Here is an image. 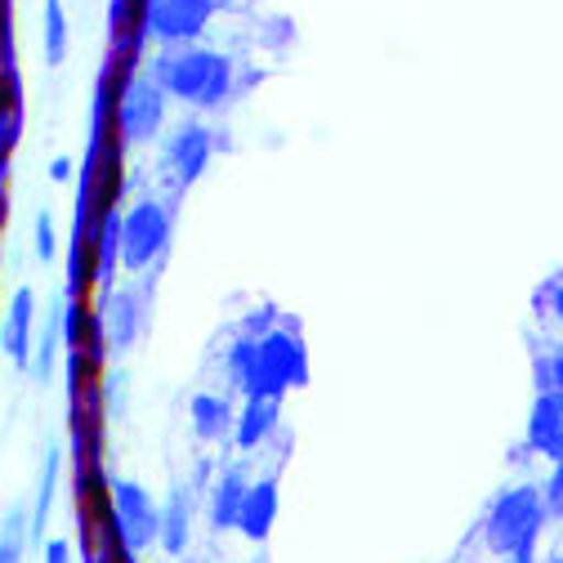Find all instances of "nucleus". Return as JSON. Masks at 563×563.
Instances as JSON below:
<instances>
[{
	"label": "nucleus",
	"mask_w": 563,
	"mask_h": 563,
	"mask_svg": "<svg viewBox=\"0 0 563 563\" xmlns=\"http://www.w3.org/2000/svg\"><path fill=\"white\" fill-rule=\"evenodd\" d=\"M523 452H532V456H541L550 465L563 461V394H537L532 398Z\"/></svg>",
	"instance_id": "9b49d317"
},
{
	"label": "nucleus",
	"mask_w": 563,
	"mask_h": 563,
	"mask_svg": "<svg viewBox=\"0 0 563 563\" xmlns=\"http://www.w3.org/2000/svg\"><path fill=\"white\" fill-rule=\"evenodd\" d=\"M545 563H563V559H559V554H550V559H545Z\"/></svg>",
	"instance_id": "7c9ffc66"
},
{
	"label": "nucleus",
	"mask_w": 563,
	"mask_h": 563,
	"mask_svg": "<svg viewBox=\"0 0 563 563\" xmlns=\"http://www.w3.org/2000/svg\"><path fill=\"white\" fill-rule=\"evenodd\" d=\"M10 175H14V157H0V229L10 220Z\"/></svg>",
	"instance_id": "bb28decb"
},
{
	"label": "nucleus",
	"mask_w": 563,
	"mask_h": 563,
	"mask_svg": "<svg viewBox=\"0 0 563 563\" xmlns=\"http://www.w3.org/2000/svg\"><path fill=\"white\" fill-rule=\"evenodd\" d=\"M166 99L188 103L197 112H216L233 95V58L220 49H206L197 41L188 45H162L148 73Z\"/></svg>",
	"instance_id": "f257e3e1"
},
{
	"label": "nucleus",
	"mask_w": 563,
	"mask_h": 563,
	"mask_svg": "<svg viewBox=\"0 0 563 563\" xmlns=\"http://www.w3.org/2000/svg\"><path fill=\"white\" fill-rule=\"evenodd\" d=\"M537 497H541L545 523H559V515H563V470L559 465H550V478L537 487Z\"/></svg>",
	"instance_id": "4be33fe9"
},
{
	"label": "nucleus",
	"mask_w": 563,
	"mask_h": 563,
	"mask_svg": "<svg viewBox=\"0 0 563 563\" xmlns=\"http://www.w3.org/2000/svg\"><path fill=\"white\" fill-rule=\"evenodd\" d=\"M277 420H282V398H246L242 411H233L229 439H233L238 452H255V448H264L273 439Z\"/></svg>",
	"instance_id": "ddd939ff"
},
{
	"label": "nucleus",
	"mask_w": 563,
	"mask_h": 563,
	"mask_svg": "<svg viewBox=\"0 0 563 563\" xmlns=\"http://www.w3.org/2000/svg\"><path fill=\"white\" fill-rule=\"evenodd\" d=\"M532 318L541 327H559V318H563V277L559 273H550V277L537 282V291H532Z\"/></svg>",
	"instance_id": "aec40b11"
},
{
	"label": "nucleus",
	"mask_w": 563,
	"mask_h": 563,
	"mask_svg": "<svg viewBox=\"0 0 563 563\" xmlns=\"http://www.w3.org/2000/svg\"><path fill=\"white\" fill-rule=\"evenodd\" d=\"M108 519H112V532H117L121 550L130 559H139L144 550L157 545L162 501L139 478H108Z\"/></svg>",
	"instance_id": "423d86ee"
},
{
	"label": "nucleus",
	"mask_w": 563,
	"mask_h": 563,
	"mask_svg": "<svg viewBox=\"0 0 563 563\" xmlns=\"http://www.w3.org/2000/svg\"><path fill=\"white\" fill-rule=\"evenodd\" d=\"M54 255H58V233H54L49 210H41L36 216V260H54Z\"/></svg>",
	"instance_id": "393cba45"
},
{
	"label": "nucleus",
	"mask_w": 563,
	"mask_h": 563,
	"mask_svg": "<svg viewBox=\"0 0 563 563\" xmlns=\"http://www.w3.org/2000/svg\"><path fill=\"white\" fill-rule=\"evenodd\" d=\"M305 385H309V354L300 331L273 327L255 344V376L242 398H287V389H305Z\"/></svg>",
	"instance_id": "7ed1b4c3"
},
{
	"label": "nucleus",
	"mask_w": 563,
	"mask_h": 563,
	"mask_svg": "<svg viewBox=\"0 0 563 563\" xmlns=\"http://www.w3.org/2000/svg\"><path fill=\"white\" fill-rule=\"evenodd\" d=\"M95 309L108 331V354H117V358L130 354L153 318V277H144L139 287H112L108 296H99Z\"/></svg>",
	"instance_id": "0eeeda50"
},
{
	"label": "nucleus",
	"mask_w": 563,
	"mask_h": 563,
	"mask_svg": "<svg viewBox=\"0 0 563 563\" xmlns=\"http://www.w3.org/2000/svg\"><path fill=\"white\" fill-rule=\"evenodd\" d=\"M58 344H63V331H58V309L45 318V327H41V335L32 340V358H27V372L45 385L49 380V372H54V358H58Z\"/></svg>",
	"instance_id": "a211bd4d"
},
{
	"label": "nucleus",
	"mask_w": 563,
	"mask_h": 563,
	"mask_svg": "<svg viewBox=\"0 0 563 563\" xmlns=\"http://www.w3.org/2000/svg\"><path fill=\"white\" fill-rule=\"evenodd\" d=\"M206 5H210V10H216V14H220V10H233V5H238V0H206Z\"/></svg>",
	"instance_id": "c756f323"
},
{
	"label": "nucleus",
	"mask_w": 563,
	"mask_h": 563,
	"mask_svg": "<svg viewBox=\"0 0 563 563\" xmlns=\"http://www.w3.org/2000/svg\"><path fill=\"white\" fill-rule=\"evenodd\" d=\"M0 260H5V251H0Z\"/></svg>",
	"instance_id": "2f4dec72"
},
{
	"label": "nucleus",
	"mask_w": 563,
	"mask_h": 563,
	"mask_svg": "<svg viewBox=\"0 0 563 563\" xmlns=\"http://www.w3.org/2000/svg\"><path fill=\"white\" fill-rule=\"evenodd\" d=\"M175 238V210L162 197H139L121 210V268L148 273Z\"/></svg>",
	"instance_id": "20e7f679"
},
{
	"label": "nucleus",
	"mask_w": 563,
	"mask_h": 563,
	"mask_svg": "<svg viewBox=\"0 0 563 563\" xmlns=\"http://www.w3.org/2000/svg\"><path fill=\"white\" fill-rule=\"evenodd\" d=\"M532 389L537 394H563V354L554 344L532 354Z\"/></svg>",
	"instance_id": "412c9836"
},
{
	"label": "nucleus",
	"mask_w": 563,
	"mask_h": 563,
	"mask_svg": "<svg viewBox=\"0 0 563 563\" xmlns=\"http://www.w3.org/2000/svg\"><path fill=\"white\" fill-rule=\"evenodd\" d=\"M188 416H192V434L201 443H224L233 430V402H229V394H216V389L192 394Z\"/></svg>",
	"instance_id": "2eb2a0df"
},
{
	"label": "nucleus",
	"mask_w": 563,
	"mask_h": 563,
	"mask_svg": "<svg viewBox=\"0 0 563 563\" xmlns=\"http://www.w3.org/2000/svg\"><path fill=\"white\" fill-rule=\"evenodd\" d=\"M545 537V515H541V497H537V483H510L492 497L487 515H483V545L492 554H523L537 550Z\"/></svg>",
	"instance_id": "f03ea898"
},
{
	"label": "nucleus",
	"mask_w": 563,
	"mask_h": 563,
	"mask_svg": "<svg viewBox=\"0 0 563 563\" xmlns=\"http://www.w3.org/2000/svg\"><path fill=\"white\" fill-rule=\"evenodd\" d=\"M246 465L233 461L216 474V483H210L206 492V510H210V528L216 532H233V519H238V506H242V492H246Z\"/></svg>",
	"instance_id": "4468645a"
},
{
	"label": "nucleus",
	"mask_w": 563,
	"mask_h": 563,
	"mask_svg": "<svg viewBox=\"0 0 563 563\" xmlns=\"http://www.w3.org/2000/svg\"><path fill=\"white\" fill-rule=\"evenodd\" d=\"M210 153H216V134H210L201 121H188V117L162 139V170L170 175L175 192L192 188L206 175Z\"/></svg>",
	"instance_id": "6e6552de"
},
{
	"label": "nucleus",
	"mask_w": 563,
	"mask_h": 563,
	"mask_svg": "<svg viewBox=\"0 0 563 563\" xmlns=\"http://www.w3.org/2000/svg\"><path fill=\"white\" fill-rule=\"evenodd\" d=\"M192 541V497H188V487H175L170 497L162 501V519H157V545L179 559Z\"/></svg>",
	"instance_id": "dca6fc26"
},
{
	"label": "nucleus",
	"mask_w": 563,
	"mask_h": 563,
	"mask_svg": "<svg viewBox=\"0 0 563 563\" xmlns=\"http://www.w3.org/2000/svg\"><path fill=\"white\" fill-rule=\"evenodd\" d=\"M41 559L45 563H77V550H73V541H67V537H45L41 541Z\"/></svg>",
	"instance_id": "a878e982"
},
{
	"label": "nucleus",
	"mask_w": 563,
	"mask_h": 563,
	"mask_svg": "<svg viewBox=\"0 0 563 563\" xmlns=\"http://www.w3.org/2000/svg\"><path fill=\"white\" fill-rule=\"evenodd\" d=\"M67 41H73V27H67L63 0H45V63L49 67L67 58Z\"/></svg>",
	"instance_id": "6ab92c4d"
},
{
	"label": "nucleus",
	"mask_w": 563,
	"mask_h": 563,
	"mask_svg": "<svg viewBox=\"0 0 563 563\" xmlns=\"http://www.w3.org/2000/svg\"><path fill=\"white\" fill-rule=\"evenodd\" d=\"M32 545V515L23 506H14L0 523V563H23Z\"/></svg>",
	"instance_id": "f3484780"
},
{
	"label": "nucleus",
	"mask_w": 563,
	"mask_h": 563,
	"mask_svg": "<svg viewBox=\"0 0 563 563\" xmlns=\"http://www.w3.org/2000/svg\"><path fill=\"white\" fill-rule=\"evenodd\" d=\"M0 67H19V58H14V0H0Z\"/></svg>",
	"instance_id": "5701e85b"
},
{
	"label": "nucleus",
	"mask_w": 563,
	"mask_h": 563,
	"mask_svg": "<svg viewBox=\"0 0 563 563\" xmlns=\"http://www.w3.org/2000/svg\"><path fill=\"white\" fill-rule=\"evenodd\" d=\"M73 175H77L73 157H54V162H49V179H54V184H67V179H73Z\"/></svg>",
	"instance_id": "cd10ccee"
},
{
	"label": "nucleus",
	"mask_w": 563,
	"mask_h": 563,
	"mask_svg": "<svg viewBox=\"0 0 563 563\" xmlns=\"http://www.w3.org/2000/svg\"><path fill=\"white\" fill-rule=\"evenodd\" d=\"M277 327V318H273V309L268 305H260V309H251L246 318H242V327H238V335L242 340H264L268 331Z\"/></svg>",
	"instance_id": "b1692460"
},
{
	"label": "nucleus",
	"mask_w": 563,
	"mask_h": 563,
	"mask_svg": "<svg viewBox=\"0 0 563 563\" xmlns=\"http://www.w3.org/2000/svg\"><path fill=\"white\" fill-rule=\"evenodd\" d=\"M277 510H282V487H277V478H273V474L251 478L246 492H242L233 532H242L246 541H268V532H273V523H277Z\"/></svg>",
	"instance_id": "9d476101"
},
{
	"label": "nucleus",
	"mask_w": 563,
	"mask_h": 563,
	"mask_svg": "<svg viewBox=\"0 0 563 563\" xmlns=\"http://www.w3.org/2000/svg\"><path fill=\"white\" fill-rule=\"evenodd\" d=\"M166 103L170 99L162 95V86L139 67V73L117 90V103H112V125H117L121 148H148L153 139H162Z\"/></svg>",
	"instance_id": "39448f33"
},
{
	"label": "nucleus",
	"mask_w": 563,
	"mask_h": 563,
	"mask_svg": "<svg viewBox=\"0 0 563 563\" xmlns=\"http://www.w3.org/2000/svg\"><path fill=\"white\" fill-rule=\"evenodd\" d=\"M216 10L206 0H148L144 10V23H148V41H162V45H188V41H201Z\"/></svg>",
	"instance_id": "1a4fd4ad"
},
{
	"label": "nucleus",
	"mask_w": 563,
	"mask_h": 563,
	"mask_svg": "<svg viewBox=\"0 0 563 563\" xmlns=\"http://www.w3.org/2000/svg\"><path fill=\"white\" fill-rule=\"evenodd\" d=\"M506 563H537V550H523V554H510Z\"/></svg>",
	"instance_id": "c85d7f7f"
},
{
	"label": "nucleus",
	"mask_w": 563,
	"mask_h": 563,
	"mask_svg": "<svg viewBox=\"0 0 563 563\" xmlns=\"http://www.w3.org/2000/svg\"><path fill=\"white\" fill-rule=\"evenodd\" d=\"M32 340H36V291L19 287L10 296V309L0 313V344H5V354H10L14 367H27Z\"/></svg>",
	"instance_id": "f8f14e48"
}]
</instances>
